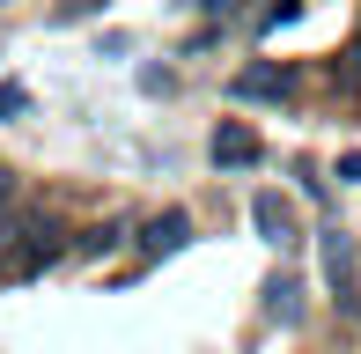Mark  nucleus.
Segmentation results:
<instances>
[{
  "label": "nucleus",
  "instance_id": "obj_5",
  "mask_svg": "<svg viewBox=\"0 0 361 354\" xmlns=\"http://www.w3.org/2000/svg\"><path fill=\"white\" fill-rule=\"evenodd\" d=\"M185 244H192V214H185V207H162V214L140 229V266L170 259V251H185Z\"/></svg>",
  "mask_w": 361,
  "mask_h": 354
},
{
  "label": "nucleus",
  "instance_id": "obj_10",
  "mask_svg": "<svg viewBox=\"0 0 361 354\" xmlns=\"http://www.w3.org/2000/svg\"><path fill=\"white\" fill-rule=\"evenodd\" d=\"M200 8H207V15H221V8H228V0H200Z\"/></svg>",
  "mask_w": 361,
  "mask_h": 354
},
{
  "label": "nucleus",
  "instance_id": "obj_11",
  "mask_svg": "<svg viewBox=\"0 0 361 354\" xmlns=\"http://www.w3.org/2000/svg\"><path fill=\"white\" fill-rule=\"evenodd\" d=\"M0 200H8V170H0Z\"/></svg>",
  "mask_w": 361,
  "mask_h": 354
},
{
  "label": "nucleus",
  "instance_id": "obj_2",
  "mask_svg": "<svg viewBox=\"0 0 361 354\" xmlns=\"http://www.w3.org/2000/svg\"><path fill=\"white\" fill-rule=\"evenodd\" d=\"M295 89H302V67H288V59H251V67L228 74V96H236V104H288Z\"/></svg>",
  "mask_w": 361,
  "mask_h": 354
},
{
  "label": "nucleus",
  "instance_id": "obj_4",
  "mask_svg": "<svg viewBox=\"0 0 361 354\" xmlns=\"http://www.w3.org/2000/svg\"><path fill=\"white\" fill-rule=\"evenodd\" d=\"M207 155H214V170H258V155H266V148H258V133H251L243 118H221L214 140H207Z\"/></svg>",
  "mask_w": 361,
  "mask_h": 354
},
{
  "label": "nucleus",
  "instance_id": "obj_7",
  "mask_svg": "<svg viewBox=\"0 0 361 354\" xmlns=\"http://www.w3.org/2000/svg\"><path fill=\"white\" fill-rule=\"evenodd\" d=\"M295 295H302L295 273H273V281H266V317H295Z\"/></svg>",
  "mask_w": 361,
  "mask_h": 354
},
{
  "label": "nucleus",
  "instance_id": "obj_8",
  "mask_svg": "<svg viewBox=\"0 0 361 354\" xmlns=\"http://www.w3.org/2000/svg\"><path fill=\"white\" fill-rule=\"evenodd\" d=\"M23 111H30V96H23V89H0V118L15 126V118H23Z\"/></svg>",
  "mask_w": 361,
  "mask_h": 354
},
{
  "label": "nucleus",
  "instance_id": "obj_1",
  "mask_svg": "<svg viewBox=\"0 0 361 354\" xmlns=\"http://www.w3.org/2000/svg\"><path fill=\"white\" fill-rule=\"evenodd\" d=\"M15 244H0V273L8 281H30V273H44L67 251V236H59V221H30V229H8Z\"/></svg>",
  "mask_w": 361,
  "mask_h": 354
},
{
  "label": "nucleus",
  "instance_id": "obj_6",
  "mask_svg": "<svg viewBox=\"0 0 361 354\" xmlns=\"http://www.w3.org/2000/svg\"><path fill=\"white\" fill-rule=\"evenodd\" d=\"M251 221H258V236H266L273 251L295 244V207L281 200V192H251Z\"/></svg>",
  "mask_w": 361,
  "mask_h": 354
},
{
  "label": "nucleus",
  "instance_id": "obj_9",
  "mask_svg": "<svg viewBox=\"0 0 361 354\" xmlns=\"http://www.w3.org/2000/svg\"><path fill=\"white\" fill-rule=\"evenodd\" d=\"M295 15H302V0H273V8H266V30H281V23H295Z\"/></svg>",
  "mask_w": 361,
  "mask_h": 354
},
{
  "label": "nucleus",
  "instance_id": "obj_3",
  "mask_svg": "<svg viewBox=\"0 0 361 354\" xmlns=\"http://www.w3.org/2000/svg\"><path fill=\"white\" fill-rule=\"evenodd\" d=\"M317 259H324V281H332V303L339 310H361V259H354V236L347 229H324L317 236Z\"/></svg>",
  "mask_w": 361,
  "mask_h": 354
}]
</instances>
